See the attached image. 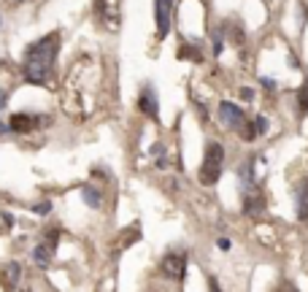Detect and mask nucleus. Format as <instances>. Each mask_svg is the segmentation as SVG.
Returning a JSON list of instances; mask_svg holds the SVG:
<instances>
[{
    "instance_id": "nucleus-1",
    "label": "nucleus",
    "mask_w": 308,
    "mask_h": 292,
    "mask_svg": "<svg viewBox=\"0 0 308 292\" xmlns=\"http://www.w3.org/2000/svg\"><path fill=\"white\" fill-rule=\"evenodd\" d=\"M57 52H60V33H49L41 41L27 46L25 52V79L35 87H46L54 73Z\"/></svg>"
},
{
    "instance_id": "nucleus-2",
    "label": "nucleus",
    "mask_w": 308,
    "mask_h": 292,
    "mask_svg": "<svg viewBox=\"0 0 308 292\" xmlns=\"http://www.w3.org/2000/svg\"><path fill=\"white\" fill-rule=\"evenodd\" d=\"M222 171H225V146L219 141H208L203 152V163H200V171H197L200 184L206 187L216 184L222 178Z\"/></svg>"
},
{
    "instance_id": "nucleus-3",
    "label": "nucleus",
    "mask_w": 308,
    "mask_h": 292,
    "mask_svg": "<svg viewBox=\"0 0 308 292\" xmlns=\"http://www.w3.org/2000/svg\"><path fill=\"white\" fill-rule=\"evenodd\" d=\"M160 273L170 281H184L187 276V252H168L160 260Z\"/></svg>"
},
{
    "instance_id": "nucleus-4",
    "label": "nucleus",
    "mask_w": 308,
    "mask_h": 292,
    "mask_svg": "<svg viewBox=\"0 0 308 292\" xmlns=\"http://www.w3.org/2000/svg\"><path fill=\"white\" fill-rule=\"evenodd\" d=\"M173 25V0H154V27L157 38H168Z\"/></svg>"
},
{
    "instance_id": "nucleus-5",
    "label": "nucleus",
    "mask_w": 308,
    "mask_h": 292,
    "mask_svg": "<svg viewBox=\"0 0 308 292\" xmlns=\"http://www.w3.org/2000/svg\"><path fill=\"white\" fill-rule=\"evenodd\" d=\"M138 111L141 114H146L149 119L157 122L160 119V100H157V89H154V84H143L141 92H138Z\"/></svg>"
},
{
    "instance_id": "nucleus-6",
    "label": "nucleus",
    "mask_w": 308,
    "mask_h": 292,
    "mask_svg": "<svg viewBox=\"0 0 308 292\" xmlns=\"http://www.w3.org/2000/svg\"><path fill=\"white\" fill-rule=\"evenodd\" d=\"M49 122V117H38V114H14L8 119V130H14V133H30V130L41 127Z\"/></svg>"
},
{
    "instance_id": "nucleus-7",
    "label": "nucleus",
    "mask_w": 308,
    "mask_h": 292,
    "mask_svg": "<svg viewBox=\"0 0 308 292\" xmlns=\"http://www.w3.org/2000/svg\"><path fill=\"white\" fill-rule=\"evenodd\" d=\"M219 122H222L225 127L235 130L240 122H244V111H240V106H235L233 100H222L219 103Z\"/></svg>"
},
{
    "instance_id": "nucleus-8",
    "label": "nucleus",
    "mask_w": 308,
    "mask_h": 292,
    "mask_svg": "<svg viewBox=\"0 0 308 292\" xmlns=\"http://www.w3.org/2000/svg\"><path fill=\"white\" fill-rule=\"evenodd\" d=\"M295 209H297V219L305 222L308 219V173L295 184Z\"/></svg>"
},
{
    "instance_id": "nucleus-9",
    "label": "nucleus",
    "mask_w": 308,
    "mask_h": 292,
    "mask_svg": "<svg viewBox=\"0 0 308 292\" xmlns=\"http://www.w3.org/2000/svg\"><path fill=\"white\" fill-rule=\"evenodd\" d=\"M265 211V197L262 195H254L252 190H249V195L244 197V214L246 216H259Z\"/></svg>"
},
{
    "instance_id": "nucleus-10",
    "label": "nucleus",
    "mask_w": 308,
    "mask_h": 292,
    "mask_svg": "<svg viewBox=\"0 0 308 292\" xmlns=\"http://www.w3.org/2000/svg\"><path fill=\"white\" fill-rule=\"evenodd\" d=\"M254 163H257V157H246L244 163H240V171H238L240 184H244L246 190H252V187L257 184V178H254Z\"/></svg>"
},
{
    "instance_id": "nucleus-11",
    "label": "nucleus",
    "mask_w": 308,
    "mask_h": 292,
    "mask_svg": "<svg viewBox=\"0 0 308 292\" xmlns=\"http://www.w3.org/2000/svg\"><path fill=\"white\" fill-rule=\"evenodd\" d=\"M52 254H54V246H49V243L43 241V243H38V246L33 249V262L38 268H46L52 262Z\"/></svg>"
},
{
    "instance_id": "nucleus-12",
    "label": "nucleus",
    "mask_w": 308,
    "mask_h": 292,
    "mask_svg": "<svg viewBox=\"0 0 308 292\" xmlns=\"http://www.w3.org/2000/svg\"><path fill=\"white\" fill-rule=\"evenodd\" d=\"M19 276H22V268H19L16 262H8V265L3 268V273H0V284L3 287H16Z\"/></svg>"
},
{
    "instance_id": "nucleus-13",
    "label": "nucleus",
    "mask_w": 308,
    "mask_h": 292,
    "mask_svg": "<svg viewBox=\"0 0 308 292\" xmlns=\"http://www.w3.org/2000/svg\"><path fill=\"white\" fill-rule=\"evenodd\" d=\"M81 197H84V203L90 206V209H100V203H103L98 187H92V184H84L81 187Z\"/></svg>"
},
{
    "instance_id": "nucleus-14",
    "label": "nucleus",
    "mask_w": 308,
    "mask_h": 292,
    "mask_svg": "<svg viewBox=\"0 0 308 292\" xmlns=\"http://www.w3.org/2000/svg\"><path fill=\"white\" fill-rule=\"evenodd\" d=\"M235 133L244 138V141H254V138H257V125H254V119H246V117H244V122H240V125L235 127Z\"/></svg>"
},
{
    "instance_id": "nucleus-15",
    "label": "nucleus",
    "mask_w": 308,
    "mask_h": 292,
    "mask_svg": "<svg viewBox=\"0 0 308 292\" xmlns=\"http://www.w3.org/2000/svg\"><path fill=\"white\" fill-rule=\"evenodd\" d=\"M179 60H192V62H200L203 60V52L192 43H181L179 46Z\"/></svg>"
},
{
    "instance_id": "nucleus-16",
    "label": "nucleus",
    "mask_w": 308,
    "mask_h": 292,
    "mask_svg": "<svg viewBox=\"0 0 308 292\" xmlns=\"http://www.w3.org/2000/svg\"><path fill=\"white\" fill-rule=\"evenodd\" d=\"M297 111H300V117L308 114V79L300 84V89H297Z\"/></svg>"
},
{
    "instance_id": "nucleus-17",
    "label": "nucleus",
    "mask_w": 308,
    "mask_h": 292,
    "mask_svg": "<svg viewBox=\"0 0 308 292\" xmlns=\"http://www.w3.org/2000/svg\"><path fill=\"white\" fill-rule=\"evenodd\" d=\"M211 38H214V54H222V49H225V38H227L225 30H222V27H216V30L211 33Z\"/></svg>"
},
{
    "instance_id": "nucleus-18",
    "label": "nucleus",
    "mask_w": 308,
    "mask_h": 292,
    "mask_svg": "<svg viewBox=\"0 0 308 292\" xmlns=\"http://www.w3.org/2000/svg\"><path fill=\"white\" fill-rule=\"evenodd\" d=\"M57 241H60V228H49V233H46V243L57 249Z\"/></svg>"
},
{
    "instance_id": "nucleus-19",
    "label": "nucleus",
    "mask_w": 308,
    "mask_h": 292,
    "mask_svg": "<svg viewBox=\"0 0 308 292\" xmlns=\"http://www.w3.org/2000/svg\"><path fill=\"white\" fill-rule=\"evenodd\" d=\"M254 125H257V136H262L265 130H268V119L259 114V117H254Z\"/></svg>"
},
{
    "instance_id": "nucleus-20",
    "label": "nucleus",
    "mask_w": 308,
    "mask_h": 292,
    "mask_svg": "<svg viewBox=\"0 0 308 292\" xmlns=\"http://www.w3.org/2000/svg\"><path fill=\"white\" fill-rule=\"evenodd\" d=\"M259 84H262L265 89H276V87H278V81H276L273 76H259Z\"/></svg>"
},
{
    "instance_id": "nucleus-21",
    "label": "nucleus",
    "mask_w": 308,
    "mask_h": 292,
    "mask_svg": "<svg viewBox=\"0 0 308 292\" xmlns=\"http://www.w3.org/2000/svg\"><path fill=\"white\" fill-rule=\"evenodd\" d=\"M33 211H35V214H49V211H52V203H49V200L35 203V206H33Z\"/></svg>"
},
{
    "instance_id": "nucleus-22",
    "label": "nucleus",
    "mask_w": 308,
    "mask_h": 292,
    "mask_svg": "<svg viewBox=\"0 0 308 292\" xmlns=\"http://www.w3.org/2000/svg\"><path fill=\"white\" fill-rule=\"evenodd\" d=\"M238 95H240V100H246V103H249V100H254V89L240 87V89H238Z\"/></svg>"
},
{
    "instance_id": "nucleus-23",
    "label": "nucleus",
    "mask_w": 308,
    "mask_h": 292,
    "mask_svg": "<svg viewBox=\"0 0 308 292\" xmlns=\"http://www.w3.org/2000/svg\"><path fill=\"white\" fill-rule=\"evenodd\" d=\"M216 246L222 249V252H230V246H233V241H230V238H219V241H216Z\"/></svg>"
},
{
    "instance_id": "nucleus-24",
    "label": "nucleus",
    "mask_w": 308,
    "mask_h": 292,
    "mask_svg": "<svg viewBox=\"0 0 308 292\" xmlns=\"http://www.w3.org/2000/svg\"><path fill=\"white\" fill-rule=\"evenodd\" d=\"M287 62H290V68H300V60H297V54H290V60H287Z\"/></svg>"
},
{
    "instance_id": "nucleus-25",
    "label": "nucleus",
    "mask_w": 308,
    "mask_h": 292,
    "mask_svg": "<svg viewBox=\"0 0 308 292\" xmlns=\"http://www.w3.org/2000/svg\"><path fill=\"white\" fill-rule=\"evenodd\" d=\"M6 100H8V92H3V89H0V108L6 106Z\"/></svg>"
},
{
    "instance_id": "nucleus-26",
    "label": "nucleus",
    "mask_w": 308,
    "mask_h": 292,
    "mask_svg": "<svg viewBox=\"0 0 308 292\" xmlns=\"http://www.w3.org/2000/svg\"><path fill=\"white\" fill-rule=\"evenodd\" d=\"M0 130H6V125H3V122H0Z\"/></svg>"
}]
</instances>
